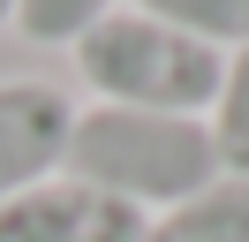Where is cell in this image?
<instances>
[{"instance_id": "6", "label": "cell", "mask_w": 249, "mask_h": 242, "mask_svg": "<svg viewBox=\"0 0 249 242\" xmlns=\"http://www.w3.org/2000/svg\"><path fill=\"white\" fill-rule=\"evenodd\" d=\"M204 129H212L219 174L249 182V45L227 53V68H219V99H212V114H204Z\"/></svg>"}, {"instance_id": "5", "label": "cell", "mask_w": 249, "mask_h": 242, "mask_svg": "<svg viewBox=\"0 0 249 242\" xmlns=\"http://www.w3.org/2000/svg\"><path fill=\"white\" fill-rule=\"evenodd\" d=\"M143 242H249V182L219 174L212 189L151 212L143 220Z\"/></svg>"}, {"instance_id": "4", "label": "cell", "mask_w": 249, "mask_h": 242, "mask_svg": "<svg viewBox=\"0 0 249 242\" xmlns=\"http://www.w3.org/2000/svg\"><path fill=\"white\" fill-rule=\"evenodd\" d=\"M0 242H143V212L76 174H53L31 197L0 204Z\"/></svg>"}, {"instance_id": "3", "label": "cell", "mask_w": 249, "mask_h": 242, "mask_svg": "<svg viewBox=\"0 0 249 242\" xmlns=\"http://www.w3.org/2000/svg\"><path fill=\"white\" fill-rule=\"evenodd\" d=\"M76 136V99L46 76H0V204L31 197L68 166Z\"/></svg>"}, {"instance_id": "9", "label": "cell", "mask_w": 249, "mask_h": 242, "mask_svg": "<svg viewBox=\"0 0 249 242\" xmlns=\"http://www.w3.org/2000/svg\"><path fill=\"white\" fill-rule=\"evenodd\" d=\"M16 8H23V0H0V30H16Z\"/></svg>"}, {"instance_id": "2", "label": "cell", "mask_w": 249, "mask_h": 242, "mask_svg": "<svg viewBox=\"0 0 249 242\" xmlns=\"http://www.w3.org/2000/svg\"><path fill=\"white\" fill-rule=\"evenodd\" d=\"M76 60V83L91 91V106H136V114H189L204 121L219 99V68L227 53L204 38H181V30L151 23L136 8H113L98 30H83L68 45Z\"/></svg>"}, {"instance_id": "7", "label": "cell", "mask_w": 249, "mask_h": 242, "mask_svg": "<svg viewBox=\"0 0 249 242\" xmlns=\"http://www.w3.org/2000/svg\"><path fill=\"white\" fill-rule=\"evenodd\" d=\"M128 8L151 15V23H166V30H181V38L219 45V53L249 45V0H128Z\"/></svg>"}, {"instance_id": "1", "label": "cell", "mask_w": 249, "mask_h": 242, "mask_svg": "<svg viewBox=\"0 0 249 242\" xmlns=\"http://www.w3.org/2000/svg\"><path fill=\"white\" fill-rule=\"evenodd\" d=\"M61 174L91 182V189L136 204L143 220L181 197L219 182L212 129L189 114H136V106H76V136H68Z\"/></svg>"}, {"instance_id": "8", "label": "cell", "mask_w": 249, "mask_h": 242, "mask_svg": "<svg viewBox=\"0 0 249 242\" xmlns=\"http://www.w3.org/2000/svg\"><path fill=\"white\" fill-rule=\"evenodd\" d=\"M121 0H23L16 8V38L31 45H76L83 30H98Z\"/></svg>"}]
</instances>
